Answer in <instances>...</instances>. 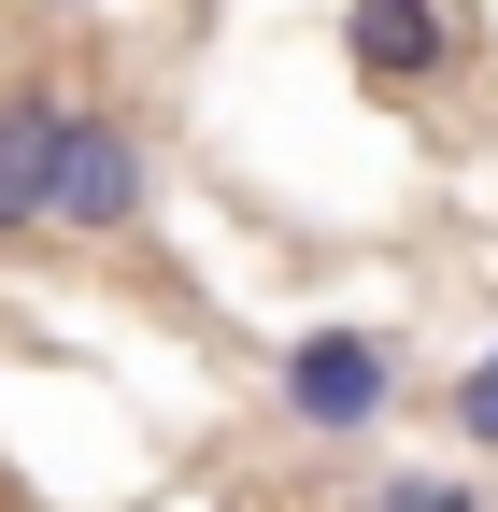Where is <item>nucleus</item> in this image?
<instances>
[{
    "mask_svg": "<svg viewBox=\"0 0 498 512\" xmlns=\"http://www.w3.org/2000/svg\"><path fill=\"white\" fill-rule=\"evenodd\" d=\"M399 328H370V313H314L285 356H271V427L285 441H314V456H356V441H385L399 427Z\"/></svg>",
    "mask_w": 498,
    "mask_h": 512,
    "instance_id": "f257e3e1",
    "label": "nucleus"
},
{
    "mask_svg": "<svg viewBox=\"0 0 498 512\" xmlns=\"http://www.w3.org/2000/svg\"><path fill=\"white\" fill-rule=\"evenodd\" d=\"M143 228H157V128L129 100L72 86L57 157H43V242H143Z\"/></svg>",
    "mask_w": 498,
    "mask_h": 512,
    "instance_id": "f03ea898",
    "label": "nucleus"
},
{
    "mask_svg": "<svg viewBox=\"0 0 498 512\" xmlns=\"http://www.w3.org/2000/svg\"><path fill=\"white\" fill-rule=\"evenodd\" d=\"M456 57H470L456 0H342V72H356L370 100H427V86H456Z\"/></svg>",
    "mask_w": 498,
    "mask_h": 512,
    "instance_id": "7ed1b4c3",
    "label": "nucleus"
},
{
    "mask_svg": "<svg viewBox=\"0 0 498 512\" xmlns=\"http://www.w3.org/2000/svg\"><path fill=\"white\" fill-rule=\"evenodd\" d=\"M57 72H0V256H43V157H57Z\"/></svg>",
    "mask_w": 498,
    "mask_h": 512,
    "instance_id": "20e7f679",
    "label": "nucleus"
},
{
    "mask_svg": "<svg viewBox=\"0 0 498 512\" xmlns=\"http://www.w3.org/2000/svg\"><path fill=\"white\" fill-rule=\"evenodd\" d=\"M356 512H498V498H484V470H370Z\"/></svg>",
    "mask_w": 498,
    "mask_h": 512,
    "instance_id": "39448f33",
    "label": "nucleus"
},
{
    "mask_svg": "<svg viewBox=\"0 0 498 512\" xmlns=\"http://www.w3.org/2000/svg\"><path fill=\"white\" fill-rule=\"evenodd\" d=\"M442 427H456V456H498V342L442 384Z\"/></svg>",
    "mask_w": 498,
    "mask_h": 512,
    "instance_id": "423d86ee",
    "label": "nucleus"
},
{
    "mask_svg": "<svg viewBox=\"0 0 498 512\" xmlns=\"http://www.w3.org/2000/svg\"><path fill=\"white\" fill-rule=\"evenodd\" d=\"M29 15H100V0H29Z\"/></svg>",
    "mask_w": 498,
    "mask_h": 512,
    "instance_id": "0eeeda50",
    "label": "nucleus"
}]
</instances>
